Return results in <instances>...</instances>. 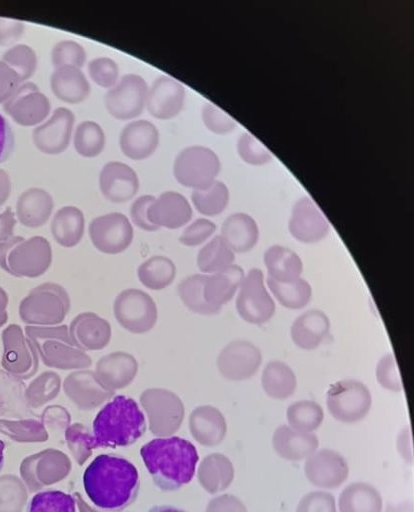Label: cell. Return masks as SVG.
I'll use <instances>...</instances> for the list:
<instances>
[{
    "label": "cell",
    "mask_w": 414,
    "mask_h": 512,
    "mask_svg": "<svg viewBox=\"0 0 414 512\" xmlns=\"http://www.w3.org/2000/svg\"><path fill=\"white\" fill-rule=\"evenodd\" d=\"M84 490L92 503L108 512L130 506L140 490V476L135 465L117 454H100L83 473Z\"/></svg>",
    "instance_id": "cell-1"
},
{
    "label": "cell",
    "mask_w": 414,
    "mask_h": 512,
    "mask_svg": "<svg viewBox=\"0 0 414 512\" xmlns=\"http://www.w3.org/2000/svg\"><path fill=\"white\" fill-rule=\"evenodd\" d=\"M140 455L154 484L164 491L188 484L199 461L194 444L178 436L152 439L141 447Z\"/></svg>",
    "instance_id": "cell-2"
},
{
    "label": "cell",
    "mask_w": 414,
    "mask_h": 512,
    "mask_svg": "<svg viewBox=\"0 0 414 512\" xmlns=\"http://www.w3.org/2000/svg\"><path fill=\"white\" fill-rule=\"evenodd\" d=\"M146 418L138 403L131 397L116 395L96 414L92 434H80L89 449L128 447L143 436Z\"/></svg>",
    "instance_id": "cell-3"
},
{
    "label": "cell",
    "mask_w": 414,
    "mask_h": 512,
    "mask_svg": "<svg viewBox=\"0 0 414 512\" xmlns=\"http://www.w3.org/2000/svg\"><path fill=\"white\" fill-rule=\"evenodd\" d=\"M25 332L48 367L74 371L87 369L92 364L89 355L73 344L66 325H28Z\"/></svg>",
    "instance_id": "cell-4"
},
{
    "label": "cell",
    "mask_w": 414,
    "mask_h": 512,
    "mask_svg": "<svg viewBox=\"0 0 414 512\" xmlns=\"http://www.w3.org/2000/svg\"><path fill=\"white\" fill-rule=\"evenodd\" d=\"M67 290L53 282L42 283L31 289L21 301V319L30 326L60 325L70 310Z\"/></svg>",
    "instance_id": "cell-5"
},
{
    "label": "cell",
    "mask_w": 414,
    "mask_h": 512,
    "mask_svg": "<svg viewBox=\"0 0 414 512\" xmlns=\"http://www.w3.org/2000/svg\"><path fill=\"white\" fill-rule=\"evenodd\" d=\"M220 167V159L214 150L203 145H191L176 155L173 175L184 187L203 189L216 180Z\"/></svg>",
    "instance_id": "cell-6"
},
{
    "label": "cell",
    "mask_w": 414,
    "mask_h": 512,
    "mask_svg": "<svg viewBox=\"0 0 414 512\" xmlns=\"http://www.w3.org/2000/svg\"><path fill=\"white\" fill-rule=\"evenodd\" d=\"M372 405L368 387L356 379H342L330 385L326 406L339 422L352 424L364 419Z\"/></svg>",
    "instance_id": "cell-7"
},
{
    "label": "cell",
    "mask_w": 414,
    "mask_h": 512,
    "mask_svg": "<svg viewBox=\"0 0 414 512\" xmlns=\"http://www.w3.org/2000/svg\"><path fill=\"white\" fill-rule=\"evenodd\" d=\"M113 313L119 325L133 334L149 332L154 328L158 318L154 299L137 288L125 289L116 296Z\"/></svg>",
    "instance_id": "cell-8"
},
{
    "label": "cell",
    "mask_w": 414,
    "mask_h": 512,
    "mask_svg": "<svg viewBox=\"0 0 414 512\" xmlns=\"http://www.w3.org/2000/svg\"><path fill=\"white\" fill-rule=\"evenodd\" d=\"M235 307L245 322L261 325L275 314V302L264 283V274L259 268H251L239 287Z\"/></svg>",
    "instance_id": "cell-9"
},
{
    "label": "cell",
    "mask_w": 414,
    "mask_h": 512,
    "mask_svg": "<svg viewBox=\"0 0 414 512\" xmlns=\"http://www.w3.org/2000/svg\"><path fill=\"white\" fill-rule=\"evenodd\" d=\"M148 84L139 74L128 73L104 96L107 112L115 119L132 121L142 114L146 105Z\"/></svg>",
    "instance_id": "cell-10"
},
{
    "label": "cell",
    "mask_w": 414,
    "mask_h": 512,
    "mask_svg": "<svg viewBox=\"0 0 414 512\" xmlns=\"http://www.w3.org/2000/svg\"><path fill=\"white\" fill-rule=\"evenodd\" d=\"M88 233L93 246L109 255L127 250L134 238L130 219L120 212L95 217L89 224Z\"/></svg>",
    "instance_id": "cell-11"
},
{
    "label": "cell",
    "mask_w": 414,
    "mask_h": 512,
    "mask_svg": "<svg viewBox=\"0 0 414 512\" xmlns=\"http://www.w3.org/2000/svg\"><path fill=\"white\" fill-rule=\"evenodd\" d=\"M217 368L229 381H245L253 377L262 364L260 349L248 340H233L217 356Z\"/></svg>",
    "instance_id": "cell-12"
},
{
    "label": "cell",
    "mask_w": 414,
    "mask_h": 512,
    "mask_svg": "<svg viewBox=\"0 0 414 512\" xmlns=\"http://www.w3.org/2000/svg\"><path fill=\"white\" fill-rule=\"evenodd\" d=\"M75 128V114L67 107L56 108L49 117L34 127L32 142L43 154L63 153L72 141Z\"/></svg>",
    "instance_id": "cell-13"
},
{
    "label": "cell",
    "mask_w": 414,
    "mask_h": 512,
    "mask_svg": "<svg viewBox=\"0 0 414 512\" xmlns=\"http://www.w3.org/2000/svg\"><path fill=\"white\" fill-rule=\"evenodd\" d=\"M288 229L297 241L313 244L327 236L330 224L313 199L302 196L292 207Z\"/></svg>",
    "instance_id": "cell-14"
},
{
    "label": "cell",
    "mask_w": 414,
    "mask_h": 512,
    "mask_svg": "<svg viewBox=\"0 0 414 512\" xmlns=\"http://www.w3.org/2000/svg\"><path fill=\"white\" fill-rule=\"evenodd\" d=\"M51 263V244L42 236H33L12 248L9 271L16 276L36 278L44 274Z\"/></svg>",
    "instance_id": "cell-15"
},
{
    "label": "cell",
    "mask_w": 414,
    "mask_h": 512,
    "mask_svg": "<svg viewBox=\"0 0 414 512\" xmlns=\"http://www.w3.org/2000/svg\"><path fill=\"white\" fill-rule=\"evenodd\" d=\"M51 102L37 84L32 81L22 82L9 102V113L20 125L36 127L50 115Z\"/></svg>",
    "instance_id": "cell-16"
},
{
    "label": "cell",
    "mask_w": 414,
    "mask_h": 512,
    "mask_svg": "<svg viewBox=\"0 0 414 512\" xmlns=\"http://www.w3.org/2000/svg\"><path fill=\"white\" fill-rule=\"evenodd\" d=\"M185 98L186 90L181 82L161 75L148 86L145 108L152 117L169 120L182 111Z\"/></svg>",
    "instance_id": "cell-17"
},
{
    "label": "cell",
    "mask_w": 414,
    "mask_h": 512,
    "mask_svg": "<svg viewBox=\"0 0 414 512\" xmlns=\"http://www.w3.org/2000/svg\"><path fill=\"white\" fill-rule=\"evenodd\" d=\"M304 472L312 485L323 489H335L347 480L349 467L345 458L338 452L321 449L306 458Z\"/></svg>",
    "instance_id": "cell-18"
},
{
    "label": "cell",
    "mask_w": 414,
    "mask_h": 512,
    "mask_svg": "<svg viewBox=\"0 0 414 512\" xmlns=\"http://www.w3.org/2000/svg\"><path fill=\"white\" fill-rule=\"evenodd\" d=\"M140 181L136 171L120 161H109L99 173V188L103 197L116 204L132 200L139 191Z\"/></svg>",
    "instance_id": "cell-19"
},
{
    "label": "cell",
    "mask_w": 414,
    "mask_h": 512,
    "mask_svg": "<svg viewBox=\"0 0 414 512\" xmlns=\"http://www.w3.org/2000/svg\"><path fill=\"white\" fill-rule=\"evenodd\" d=\"M159 143L158 128L145 119L129 121L119 134V148L122 154L134 161L145 160L152 156Z\"/></svg>",
    "instance_id": "cell-20"
},
{
    "label": "cell",
    "mask_w": 414,
    "mask_h": 512,
    "mask_svg": "<svg viewBox=\"0 0 414 512\" xmlns=\"http://www.w3.org/2000/svg\"><path fill=\"white\" fill-rule=\"evenodd\" d=\"M193 210L188 199L176 191H165L154 198L148 210L150 222L158 229H178L192 218Z\"/></svg>",
    "instance_id": "cell-21"
},
{
    "label": "cell",
    "mask_w": 414,
    "mask_h": 512,
    "mask_svg": "<svg viewBox=\"0 0 414 512\" xmlns=\"http://www.w3.org/2000/svg\"><path fill=\"white\" fill-rule=\"evenodd\" d=\"M68 331L73 344L85 352L103 349L112 335L110 323L94 312L76 315Z\"/></svg>",
    "instance_id": "cell-22"
},
{
    "label": "cell",
    "mask_w": 414,
    "mask_h": 512,
    "mask_svg": "<svg viewBox=\"0 0 414 512\" xmlns=\"http://www.w3.org/2000/svg\"><path fill=\"white\" fill-rule=\"evenodd\" d=\"M138 368V361L132 354L115 351L102 356L94 372L100 383L114 392L131 384L137 376Z\"/></svg>",
    "instance_id": "cell-23"
},
{
    "label": "cell",
    "mask_w": 414,
    "mask_h": 512,
    "mask_svg": "<svg viewBox=\"0 0 414 512\" xmlns=\"http://www.w3.org/2000/svg\"><path fill=\"white\" fill-rule=\"evenodd\" d=\"M8 332V370L21 379L32 377L38 370L40 359L34 344L19 326H12Z\"/></svg>",
    "instance_id": "cell-24"
},
{
    "label": "cell",
    "mask_w": 414,
    "mask_h": 512,
    "mask_svg": "<svg viewBox=\"0 0 414 512\" xmlns=\"http://www.w3.org/2000/svg\"><path fill=\"white\" fill-rule=\"evenodd\" d=\"M330 331V320L321 310L311 309L300 314L292 323L290 336L302 350L318 348Z\"/></svg>",
    "instance_id": "cell-25"
},
{
    "label": "cell",
    "mask_w": 414,
    "mask_h": 512,
    "mask_svg": "<svg viewBox=\"0 0 414 512\" xmlns=\"http://www.w3.org/2000/svg\"><path fill=\"white\" fill-rule=\"evenodd\" d=\"M272 445L280 457L299 461L317 451L319 441L313 432H303L288 425H281L273 433Z\"/></svg>",
    "instance_id": "cell-26"
},
{
    "label": "cell",
    "mask_w": 414,
    "mask_h": 512,
    "mask_svg": "<svg viewBox=\"0 0 414 512\" xmlns=\"http://www.w3.org/2000/svg\"><path fill=\"white\" fill-rule=\"evenodd\" d=\"M54 210L52 195L40 187L26 189L18 198L16 214L19 222L28 228L45 225Z\"/></svg>",
    "instance_id": "cell-27"
},
{
    "label": "cell",
    "mask_w": 414,
    "mask_h": 512,
    "mask_svg": "<svg viewBox=\"0 0 414 512\" xmlns=\"http://www.w3.org/2000/svg\"><path fill=\"white\" fill-rule=\"evenodd\" d=\"M50 88L54 96L67 104H79L91 93L89 79L80 68H55L50 76Z\"/></svg>",
    "instance_id": "cell-28"
},
{
    "label": "cell",
    "mask_w": 414,
    "mask_h": 512,
    "mask_svg": "<svg viewBox=\"0 0 414 512\" xmlns=\"http://www.w3.org/2000/svg\"><path fill=\"white\" fill-rule=\"evenodd\" d=\"M220 235L234 253L244 254L257 245L259 227L251 215L235 212L223 221Z\"/></svg>",
    "instance_id": "cell-29"
},
{
    "label": "cell",
    "mask_w": 414,
    "mask_h": 512,
    "mask_svg": "<svg viewBox=\"0 0 414 512\" xmlns=\"http://www.w3.org/2000/svg\"><path fill=\"white\" fill-rule=\"evenodd\" d=\"M62 384L65 393L84 406L97 405L113 394L100 383L95 372L89 369L70 372Z\"/></svg>",
    "instance_id": "cell-30"
},
{
    "label": "cell",
    "mask_w": 414,
    "mask_h": 512,
    "mask_svg": "<svg viewBox=\"0 0 414 512\" xmlns=\"http://www.w3.org/2000/svg\"><path fill=\"white\" fill-rule=\"evenodd\" d=\"M244 276L243 268L237 264L206 275L203 288L205 301L210 306L221 310L222 306L229 303L238 292Z\"/></svg>",
    "instance_id": "cell-31"
},
{
    "label": "cell",
    "mask_w": 414,
    "mask_h": 512,
    "mask_svg": "<svg viewBox=\"0 0 414 512\" xmlns=\"http://www.w3.org/2000/svg\"><path fill=\"white\" fill-rule=\"evenodd\" d=\"M50 230L54 240L60 246L65 248L74 247L79 244L84 235V213L76 206H63L54 213Z\"/></svg>",
    "instance_id": "cell-32"
},
{
    "label": "cell",
    "mask_w": 414,
    "mask_h": 512,
    "mask_svg": "<svg viewBox=\"0 0 414 512\" xmlns=\"http://www.w3.org/2000/svg\"><path fill=\"white\" fill-rule=\"evenodd\" d=\"M263 262L269 278L277 282H291L301 277L303 262L292 249L272 245L264 252Z\"/></svg>",
    "instance_id": "cell-33"
},
{
    "label": "cell",
    "mask_w": 414,
    "mask_h": 512,
    "mask_svg": "<svg viewBox=\"0 0 414 512\" xmlns=\"http://www.w3.org/2000/svg\"><path fill=\"white\" fill-rule=\"evenodd\" d=\"M263 391L272 399L285 400L297 389V378L292 368L283 361L266 364L261 374Z\"/></svg>",
    "instance_id": "cell-34"
},
{
    "label": "cell",
    "mask_w": 414,
    "mask_h": 512,
    "mask_svg": "<svg viewBox=\"0 0 414 512\" xmlns=\"http://www.w3.org/2000/svg\"><path fill=\"white\" fill-rule=\"evenodd\" d=\"M339 512H382L379 491L366 482H354L343 489L338 500Z\"/></svg>",
    "instance_id": "cell-35"
},
{
    "label": "cell",
    "mask_w": 414,
    "mask_h": 512,
    "mask_svg": "<svg viewBox=\"0 0 414 512\" xmlns=\"http://www.w3.org/2000/svg\"><path fill=\"white\" fill-rule=\"evenodd\" d=\"M194 432L205 444H219L227 432L223 414L213 406H200L192 413Z\"/></svg>",
    "instance_id": "cell-36"
},
{
    "label": "cell",
    "mask_w": 414,
    "mask_h": 512,
    "mask_svg": "<svg viewBox=\"0 0 414 512\" xmlns=\"http://www.w3.org/2000/svg\"><path fill=\"white\" fill-rule=\"evenodd\" d=\"M177 269L174 262L162 255L152 256L137 268V277L150 290H162L172 284Z\"/></svg>",
    "instance_id": "cell-37"
},
{
    "label": "cell",
    "mask_w": 414,
    "mask_h": 512,
    "mask_svg": "<svg viewBox=\"0 0 414 512\" xmlns=\"http://www.w3.org/2000/svg\"><path fill=\"white\" fill-rule=\"evenodd\" d=\"M266 284L275 299L290 310L304 308L312 297L310 283L301 277L286 283L277 282L267 277Z\"/></svg>",
    "instance_id": "cell-38"
},
{
    "label": "cell",
    "mask_w": 414,
    "mask_h": 512,
    "mask_svg": "<svg viewBox=\"0 0 414 512\" xmlns=\"http://www.w3.org/2000/svg\"><path fill=\"white\" fill-rule=\"evenodd\" d=\"M235 253L221 235L214 236L197 254V266L203 274H214L234 264Z\"/></svg>",
    "instance_id": "cell-39"
},
{
    "label": "cell",
    "mask_w": 414,
    "mask_h": 512,
    "mask_svg": "<svg viewBox=\"0 0 414 512\" xmlns=\"http://www.w3.org/2000/svg\"><path fill=\"white\" fill-rule=\"evenodd\" d=\"M72 142L78 155L84 158H95L105 148L106 135L99 123L84 120L75 126Z\"/></svg>",
    "instance_id": "cell-40"
},
{
    "label": "cell",
    "mask_w": 414,
    "mask_h": 512,
    "mask_svg": "<svg viewBox=\"0 0 414 512\" xmlns=\"http://www.w3.org/2000/svg\"><path fill=\"white\" fill-rule=\"evenodd\" d=\"M206 274H192L180 281L177 293L184 306L199 315H215L219 309L210 306L204 298L203 288Z\"/></svg>",
    "instance_id": "cell-41"
},
{
    "label": "cell",
    "mask_w": 414,
    "mask_h": 512,
    "mask_svg": "<svg viewBox=\"0 0 414 512\" xmlns=\"http://www.w3.org/2000/svg\"><path fill=\"white\" fill-rule=\"evenodd\" d=\"M191 200L200 214L215 216L225 210L229 202V189L224 182L216 179L203 189L193 190Z\"/></svg>",
    "instance_id": "cell-42"
},
{
    "label": "cell",
    "mask_w": 414,
    "mask_h": 512,
    "mask_svg": "<svg viewBox=\"0 0 414 512\" xmlns=\"http://www.w3.org/2000/svg\"><path fill=\"white\" fill-rule=\"evenodd\" d=\"M202 480L210 492L227 489L234 479V466L230 459L222 454L208 457L201 469Z\"/></svg>",
    "instance_id": "cell-43"
},
{
    "label": "cell",
    "mask_w": 414,
    "mask_h": 512,
    "mask_svg": "<svg viewBox=\"0 0 414 512\" xmlns=\"http://www.w3.org/2000/svg\"><path fill=\"white\" fill-rule=\"evenodd\" d=\"M288 426L303 432H313L318 429L323 420L322 407L312 400H299L289 405L286 410Z\"/></svg>",
    "instance_id": "cell-44"
},
{
    "label": "cell",
    "mask_w": 414,
    "mask_h": 512,
    "mask_svg": "<svg viewBox=\"0 0 414 512\" xmlns=\"http://www.w3.org/2000/svg\"><path fill=\"white\" fill-rule=\"evenodd\" d=\"M26 512H76L74 497L60 490H45L35 494Z\"/></svg>",
    "instance_id": "cell-45"
},
{
    "label": "cell",
    "mask_w": 414,
    "mask_h": 512,
    "mask_svg": "<svg viewBox=\"0 0 414 512\" xmlns=\"http://www.w3.org/2000/svg\"><path fill=\"white\" fill-rule=\"evenodd\" d=\"M87 60L85 48L77 41L64 39L56 42L51 49V62L55 68H82Z\"/></svg>",
    "instance_id": "cell-46"
},
{
    "label": "cell",
    "mask_w": 414,
    "mask_h": 512,
    "mask_svg": "<svg viewBox=\"0 0 414 512\" xmlns=\"http://www.w3.org/2000/svg\"><path fill=\"white\" fill-rule=\"evenodd\" d=\"M62 384L61 377L54 371H44L32 380L25 392L31 404L42 403L55 397Z\"/></svg>",
    "instance_id": "cell-47"
},
{
    "label": "cell",
    "mask_w": 414,
    "mask_h": 512,
    "mask_svg": "<svg viewBox=\"0 0 414 512\" xmlns=\"http://www.w3.org/2000/svg\"><path fill=\"white\" fill-rule=\"evenodd\" d=\"M89 78L98 86L109 90L120 79L117 62L108 56H99L87 64Z\"/></svg>",
    "instance_id": "cell-48"
},
{
    "label": "cell",
    "mask_w": 414,
    "mask_h": 512,
    "mask_svg": "<svg viewBox=\"0 0 414 512\" xmlns=\"http://www.w3.org/2000/svg\"><path fill=\"white\" fill-rule=\"evenodd\" d=\"M8 61L15 68L20 82H26L35 74L38 58L35 50L25 44L13 47L8 53Z\"/></svg>",
    "instance_id": "cell-49"
},
{
    "label": "cell",
    "mask_w": 414,
    "mask_h": 512,
    "mask_svg": "<svg viewBox=\"0 0 414 512\" xmlns=\"http://www.w3.org/2000/svg\"><path fill=\"white\" fill-rule=\"evenodd\" d=\"M237 151L245 162L253 165L265 164L272 159L271 151L248 131L239 136Z\"/></svg>",
    "instance_id": "cell-50"
},
{
    "label": "cell",
    "mask_w": 414,
    "mask_h": 512,
    "mask_svg": "<svg viewBox=\"0 0 414 512\" xmlns=\"http://www.w3.org/2000/svg\"><path fill=\"white\" fill-rule=\"evenodd\" d=\"M375 376L382 388L391 392L402 391V379L393 354H386L379 359L376 365Z\"/></svg>",
    "instance_id": "cell-51"
},
{
    "label": "cell",
    "mask_w": 414,
    "mask_h": 512,
    "mask_svg": "<svg viewBox=\"0 0 414 512\" xmlns=\"http://www.w3.org/2000/svg\"><path fill=\"white\" fill-rule=\"evenodd\" d=\"M205 126L212 132L223 134L233 130L236 120L212 102H206L201 109Z\"/></svg>",
    "instance_id": "cell-52"
},
{
    "label": "cell",
    "mask_w": 414,
    "mask_h": 512,
    "mask_svg": "<svg viewBox=\"0 0 414 512\" xmlns=\"http://www.w3.org/2000/svg\"><path fill=\"white\" fill-rule=\"evenodd\" d=\"M216 231V224L208 218H197L182 231L179 242L187 247H196L206 242Z\"/></svg>",
    "instance_id": "cell-53"
},
{
    "label": "cell",
    "mask_w": 414,
    "mask_h": 512,
    "mask_svg": "<svg viewBox=\"0 0 414 512\" xmlns=\"http://www.w3.org/2000/svg\"><path fill=\"white\" fill-rule=\"evenodd\" d=\"M296 512H337L334 496L325 491H313L299 501Z\"/></svg>",
    "instance_id": "cell-54"
},
{
    "label": "cell",
    "mask_w": 414,
    "mask_h": 512,
    "mask_svg": "<svg viewBox=\"0 0 414 512\" xmlns=\"http://www.w3.org/2000/svg\"><path fill=\"white\" fill-rule=\"evenodd\" d=\"M155 196L144 194L134 199L130 207V219L139 229L147 232L157 231L158 228L153 225L148 218V210Z\"/></svg>",
    "instance_id": "cell-55"
},
{
    "label": "cell",
    "mask_w": 414,
    "mask_h": 512,
    "mask_svg": "<svg viewBox=\"0 0 414 512\" xmlns=\"http://www.w3.org/2000/svg\"><path fill=\"white\" fill-rule=\"evenodd\" d=\"M208 512H248L245 504L231 494L215 498L209 506Z\"/></svg>",
    "instance_id": "cell-56"
},
{
    "label": "cell",
    "mask_w": 414,
    "mask_h": 512,
    "mask_svg": "<svg viewBox=\"0 0 414 512\" xmlns=\"http://www.w3.org/2000/svg\"><path fill=\"white\" fill-rule=\"evenodd\" d=\"M14 149V134L7 119L0 113V164L4 163Z\"/></svg>",
    "instance_id": "cell-57"
},
{
    "label": "cell",
    "mask_w": 414,
    "mask_h": 512,
    "mask_svg": "<svg viewBox=\"0 0 414 512\" xmlns=\"http://www.w3.org/2000/svg\"><path fill=\"white\" fill-rule=\"evenodd\" d=\"M397 448L399 454L406 460L412 461V440L411 433L408 428L404 429L398 436L397 439Z\"/></svg>",
    "instance_id": "cell-58"
},
{
    "label": "cell",
    "mask_w": 414,
    "mask_h": 512,
    "mask_svg": "<svg viewBox=\"0 0 414 512\" xmlns=\"http://www.w3.org/2000/svg\"><path fill=\"white\" fill-rule=\"evenodd\" d=\"M386 512H413L412 504L404 502L398 505L389 506Z\"/></svg>",
    "instance_id": "cell-59"
},
{
    "label": "cell",
    "mask_w": 414,
    "mask_h": 512,
    "mask_svg": "<svg viewBox=\"0 0 414 512\" xmlns=\"http://www.w3.org/2000/svg\"><path fill=\"white\" fill-rule=\"evenodd\" d=\"M148 512H185L179 508L170 505H156L151 507Z\"/></svg>",
    "instance_id": "cell-60"
},
{
    "label": "cell",
    "mask_w": 414,
    "mask_h": 512,
    "mask_svg": "<svg viewBox=\"0 0 414 512\" xmlns=\"http://www.w3.org/2000/svg\"><path fill=\"white\" fill-rule=\"evenodd\" d=\"M4 450H5V443L0 440V470L3 467L4 464Z\"/></svg>",
    "instance_id": "cell-61"
}]
</instances>
